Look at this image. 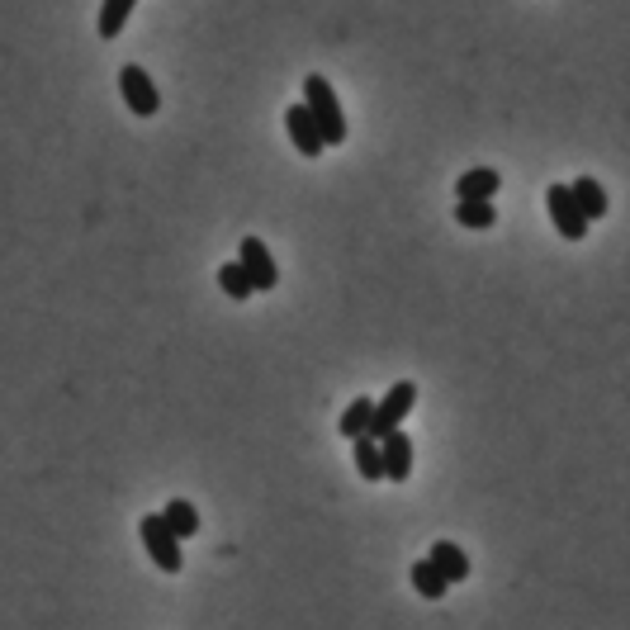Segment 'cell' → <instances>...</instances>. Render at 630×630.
<instances>
[{"instance_id": "5", "label": "cell", "mask_w": 630, "mask_h": 630, "mask_svg": "<svg viewBox=\"0 0 630 630\" xmlns=\"http://www.w3.org/2000/svg\"><path fill=\"white\" fill-rule=\"evenodd\" d=\"M237 266L247 270V280H252V294H270V289L280 285V266H275V256L261 237H242V247H237Z\"/></svg>"}, {"instance_id": "1", "label": "cell", "mask_w": 630, "mask_h": 630, "mask_svg": "<svg viewBox=\"0 0 630 630\" xmlns=\"http://www.w3.org/2000/svg\"><path fill=\"white\" fill-rule=\"evenodd\" d=\"M304 109L313 114V124H318V138H323V147H342V143H346L342 100H337V90H332V81H327L323 72L304 76Z\"/></svg>"}, {"instance_id": "18", "label": "cell", "mask_w": 630, "mask_h": 630, "mask_svg": "<svg viewBox=\"0 0 630 630\" xmlns=\"http://www.w3.org/2000/svg\"><path fill=\"white\" fill-rule=\"evenodd\" d=\"M218 289H223L228 299H237V304L252 299V280H247V270L237 266V261H223V266H218Z\"/></svg>"}, {"instance_id": "6", "label": "cell", "mask_w": 630, "mask_h": 630, "mask_svg": "<svg viewBox=\"0 0 630 630\" xmlns=\"http://www.w3.org/2000/svg\"><path fill=\"white\" fill-rule=\"evenodd\" d=\"M545 209H550V223H555V233L564 237V242H583V237H588V218L578 214V204H574V195H569V185H550Z\"/></svg>"}, {"instance_id": "11", "label": "cell", "mask_w": 630, "mask_h": 630, "mask_svg": "<svg viewBox=\"0 0 630 630\" xmlns=\"http://www.w3.org/2000/svg\"><path fill=\"white\" fill-rule=\"evenodd\" d=\"M498 185H503V176L493 166H474V171H465V176L455 180V199H493Z\"/></svg>"}, {"instance_id": "10", "label": "cell", "mask_w": 630, "mask_h": 630, "mask_svg": "<svg viewBox=\"0 0 630 630\" xmlns=\"http://www.w3.org/2000/svg\"><path fill=\"white\" fill-rule=\"evenodd\" d=\"M569 195H574L578 214L588 218V223H597V218H607V209H612V199H607V190L597 185L593 176H578L574 185H569Z\"/></svg>"}, {"instance_id": "3", "label": "cell", "mask_w": 630, "mask_h": 630, "mask_svg": "<svg viewBox=\"0 0 630 630\" xmlns=\"http://www.w3.org/2000/svg\"><path fill=\"white\" fill-rule=\"evenodd\" d=\"M138 531H143V545H147V555H152V564L162 574H180L185 555H180V540L171 536V526L162 522V512H147L143 522H138Z\"/></svg>"}, {"instance_id": "17", "label": "cell", "mask_w": 630, "mask_h": 630, "mask_svg": "<svg viewBox=\"0 0 630 630\" xmlns=\"http://www.w3.org/2000/svg\"><path fill=\"white\" fill-rule=\"evenodd\" d=\"M370 408H375V398H356V403H346V413L337 417V432H342L346 441H356V436H365V422H370Z\"/></svg>"}, {"instance_id": "16", "label": "cell", "mask_w": 630, "mask_h": 630, "mask_svg": "<svg viewBox=\"0 0 630 630\" xmlns=\"http://www.w3.org/2000/svg\"><path fill=\"white\" fill-rule=\"evenodd\" d=\"M413 588H417V597H427V602H441L450 583L436 574L432 559H417V564H413Z\"/></svg>"}, {"instance_id": "4", "label": "cell", "mask_w": 630, "mask_h": 630, "mask_svg": "<svg viewBox=\"0 0 630 630\" xmlns=\"http://www.w3.org/2000/svg\"><path fill=\"white\" fill-rule=\"evenodd\" d=\"M119 95H124V105L138 114V119H152L157 109H162V90H157V81L138 67V62H124L119 67Z\"/></svg>"}, {"instance_id": "7", "label": "cell", "mask_w": 630, "mask_h": 630, "mask_svg": "<svg viewBox=\"0 0 630 630\" xmlns=\"http://www.w3.org/2000/svg\"><path fill=\"white\" fill-rule=\"evenodd\" d=\"M379 465H384V484H403L413 474V436L403 427L379 436Z\"/></svg>"}, {"instance_id": "15", "label": "cell", "mask_w": 630, "mask_h": 630, "mask_svg": "<svg viewBox=\"0 0 630 630\" xmlns=\"http://www.w3.org/2000/svg\"><path fill=\"white\" fill-rule=\"evenodd\" d=\"M455 223H460V228H479V233H484V228L498 223V209H493V199H460V204H455Z\"/></svg>"}, {"instance_id": "12", "label": "cell", "mask_w": 630, "mask_h": 630, "mask_svg": "<svg viewBox=\"0 0 630 630\" xmlns=\"http://www.w3.org/2000/svg\"><path fill=\"white\" fill-rule=\"evenodd\" d=\"M162 522L171 526V536L176 540H190V536H199V507L190 503V498H171V503L162 507Z\"/></svg>"}, {"instance_id": "2", "label": "cell", "mask_w": 630, "mask_h": 630, "mask_svg": "<svg viewBox=\"0 0 630 630\" xmlns=\"http://www.w3.org/2000/svg\"><path fill=\"white\" fill-rule=\"evenodd\" d=\"M413 403H417V384L413 379H398L389 394L379 398L375 408H370V422H365V436L370 441H379V436H389L403 427V417L413 413Z\"/></svg>"}, {"instance_id": "9", "label": "cell", "mask_w": 630, "mask_h": 630, "mask_svg": "<svg viewBox=\"0 0 630 630\" xmlns=\"http://www.w3.org/2000/svg\"><path fill=\"white\" fill-rule=\"evenodd\" d=\"M427 559L436 564V574L446 578V583H465L469 578V555L455 545V540H436L432 550H427Z\"/></svg>"}, {"instance_id": "14", "label": "cell", "mask_w": 630, "mask_h": 630, "mask_svg": "<svg viewBox=\"0 0 630 630\" xmlns=\"http://www.w3.org/2000/svg\"><path fill=\"white\" fill-rule=\"evenodd\" d=\"M351 455H356V474L365 484H384V465H379V441L370 436H356L351 441Z\"/></svg>"}, {"instance_id": "8", "label": "cell", "mask_w": 630, "mask_h": 630, "mask_svg": "<svg viewBox=\"0 0 630 630\" xmlns=\"http://www.w3.org/2000/svg\"><path fill=\"white\" fill-rule=\"evenodd\" d=\"M285 128H289V143H294L299 157H308V162L323 157V138H318V124H313V114L304 109V100L285 109Z\"/></svg>"}, {"instance_id": "13", "label": "cell", "mask_w": 630, "mask_h": 630, "mask_svg": "<svg viewBox=\"0 0 630 630\" xmlns=\"http://www.w3.org/2000/svg\"><path fill=\"white\" fill-rule=\"evenodd\" d=\"M138 10V0H100V19H95V29H100V38L105 43H114V38L124 34L128 15Z\"/></svg>"}]
</instances>
